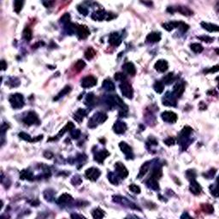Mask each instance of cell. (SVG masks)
<instances>
[{
    "instance_id": "obj_1",
    "label": "cell",
    "mask_w": 219,
    "mask_h": 219,
    "mask_svg": "<svg viewBox=\"0 0 219 219\" xmlns=\"http://www.w3.org/2000/svg\"><path fill=\"white\" fill-rule=\"evenodd\" d=\"M106 120H107V115L105 113L97 112L90 118V120L88 122V127L91 128L96 127L99 124L104 123Z\"/></svg>"
},
{
    "instance_id": "obj_2",
    "label": "cell",
    "mask_w": 219,
    "mask_h": 219,
    "mask_svg": "<svg viewBox=\"0 0 219 219\" xmlns=\"http://www.w3.org/2000/svg\"><path fill=\"white\" fill-rule=\"evenodd\" d=\"M9 101L14 109H21L24 105V98L21 93H14L10 95Z\"/></svg>"
},
{
    "instance_id": "obj_3",
    "label": "cell",
    "mask_w": 219,
    "mask_h": 219,
    "mask_svg": "<svg viewBox=\"0 0 219 219\" xmlns=\"http://www.w3.org/2000/svg\"><path fill=\"white\" fill-rule=\"evenodd\" d=\"M120 89L122 94L128 99H131L134 96V90L131 84L129 82H127V81L122 82L120 84Z\"/></svg>"
},
{
    "instance_id": "obj_4",
    "label": "cell",
    "mask_w": 219,
    "mask_h": 219,
    "mask_svg": "<svg viewBox=\"0 0 219 219\" xmlns=\"http://www.w3.org/2000/svg\"><path fill=\"white\" fill-rule=\"evenodd\" d=\"M101 175V172L98 168H95V167H92V168H89L86 170L85 176L86 177L92 182H95L99 179V177Z\"/></svg>"
},
{
    "instance_id": "obj_5",
    "label": "cell",
    "mask_w": 219,
    "mask_h": 219,
    "mask_svg": "<svg viewBox=\"0 0 219 219\" xmlns=\"http://www.w3.org/2000/svg\"><path fill=\"white\" fill-rule=\"evenodd\" d=\"M163 105L166 106H177V97L173 92H167L163 98Z\"/></svg>"
},
{
    "instance_id": "obj_6",
    "label": "cell",
    "mask_w": 219,
    "mask_h": 219,
    "mask_svg": "<svg viewBox=\"0 0 219 219\" xmlns=\"http://www.w3.org/2000/svg\"><path fill=\"white\" fill-rule=\"evenodd\" d=\"M113 200L116 203H119L122 205L127 206L129 208H132V209H135V210H140V208L137 206L136 205H134V203H132L131 201H129L127 198H124V197H121V196H114Z\"/></svg>"
},
{
    "instance_id": "obj_7",
    "label": "cell",
    "mask_w": 219,
    "mask_h": 219,
    "mask_svg": "<svg viewBox=\"0 0 219 219\" xmlns=\"http://www.w3.org/2000/svg\"><path fill=\"white\" fill-rule=\"evenodd\" d=\"M23 122L26 124V125H33V124H35V123H39L40 120H39V117L37 116V114L34 111H30L28 113V115L23 118Z\"/></svg>"
},
{
    "instance_id": "obj_8",
    "label": "cell",
    "mask_w": 219,
    "mask_h": 219,
    "mask_svg": "<svg viewBox=\"0 0 219 219\" xmlns=\"http://www.w3.org/2000/svg\"><path fill=\"white\" fill-rule=\"evenodd\" d=\"M115 168H116V172L117 174V176L121 177L122 179H124L128 176V170L127 168L125 167V165L121 162L116 163L115 164Z\"/></svg>"
},
{
    "instance_id": "obj_9",
    "label": "cell",
    "mask_w": 219,
    "mask_h": 219,
    "mask_svg": "<svg viewBox=\"0 0 219 219\" xmlns=\"http://www.w3.org/2000/svg\"><path fill=\"white\" fill-rule=\"evenodd\" d=\"M97 84V78L93 75H87L81 80V86L83 88H90Z\"/></svg>"
},
{
    "instance_id": "obj_10",
    "label": "cell",
    "mask_w": 219,
    "mask_h": 219,
    "mask_svg": "<svg viewBox=\"0 0 219 219\" xmlns=\"http://www.w3.org/2000/svg\"><path fill=\"white\" fill-rule=\"evenodd\" d=\"M92 18L94 21H101L103 20H111V18L110 17V14L106 13L104 10H99L95 12H93L92 15Z\"/></svg>"
},
{
    "instance_id": "obj_11",
    "label": "cell",
    "mask_w": 219,
    "mask_h": 219,
    "mask_svg": "<svg viewBox=\"0 0 219 219\" xmlns=\"http://www.w3.org/2000/svg\"><path fill=\"white\" fill-rule=\"evenodd\" d=\"M161 117L163 121L169 122V123H175L177 121V115L173 111H164L161 114Z\"/></svg>"
},
{
    "instance_id": "obj_12",
    "label": "cell",
    "mask_w": 219,
    "mask_h": 219,
    "mask_svg": "<svg viewBox=\"0 0 219 219\" xmlns=\"http://www.w3.org/2000/svg\"><path fill=\"white\" fill-rule=\"evenodd\" d=\"M76 34H77L79 39L85 40L90 35V31H89L88 28L85 25H79L76 29Z\"/></svg>"
},
{
    "instance_id": "obj_13",
    "label": "cell",
    "mask_w": 219,
    "mask_h": 219,
    "mask_svg": "<svg viewBox=\"0 0 219 219\" xmlns=\"http://www.w3.org/2000/svg\"><path fill=\"white\" fill-rule=\"evenodd\" d=\"M113 130L116 134H124L127 130V125L124 122L122 121H116L113 125Z\"/></svg>"
},
{
    "instance_id": "obj_14",
    "label": "cell",
    "mask_w": 219,
    "mask_h": 219,
    "mask_svg": "<svg viewBox=\"0 0 219 219\" xmlns=\"http://www.w3.org/2000/svg\"><path fill=\"white\" fill-rule=\"evenodd\" d=\"M119 147L122 150V152L125 154L127 159H129V158H133L134 157V154H133V151H132V148L127 145L126 142H120L119 144Z\"/></svg>"
},
{
    "instance_id": "obj_15",
    "label": "cell",
    "mask_w": 219,
    "mask_h": 219,
    "mask_svg": "<svg viewBox=\"0 0 219 219\" xmlns=\"http://www.w3.org/2000/svg\"><path fill=\"white\" fill-rule=\"evenodd\" d=\"M154 68L157 72H160V73H163L168 70L169 68V64L168 62L166 60H163V59H160L158 61H157V63L154 65Z\"/></svg>"
},
{
    "instance_id": "obj_16",
    "label": "cell",
    "mask_w": 219,
    "mask_h": 219,
    "mask_svg": "<svg viewBox=\"0 0 219 219\" xmlns=\"http://www.w3.org/2000/svg\"><path fill=\"white\" fill-rule=\"evenodd\" d=\"M109 155H110V152L107 150H100L99 152H97L95 153V155H94V160H96L98 163H102Z\"/></svg>"
},
{
    "instance_id": "obj_17",
    "label": "cell",
    "mask_w": 219,
    "mask_h": 219,
    "mask_svg": "<svg viewBox=\"0 0 219 219\" xmlns=\"http://www.w3.org/2000/svg\"><path fill=\"white\" fill-rule=\"evenodd\" d=\"M184 91H185V84L183 81H180V82H177L174 86L173 93L175 94L177 98H180L183 94Z\"/></svg>"
},
{
    "instance_id": "obj_18",
    "label": "cell",
    "mask_w": 219,
    "mask_h": 219,
    "mask_svg": "<svg viewBox=\"0 0 219 219\" xmlns=\"http://www.w3.org/2000/svg\"><path fill=\"white\" fill-rule=\"evenodd\" d=\"M109 42L113 46H118L122 43V38L118 33H112L109 37Z\"/></svg>"
},
{
    "instance_id": "obj_19",
    "label": "cell",
    "mask_w": 219,
    "mask_h": 219,
    "mask_svg": "<svg viewBox=\"0 0 219 219\" xmlns=\"http://www.w3.org/2000/svg\"><path fill=\"white\" fill-rule=\"evenodd\" d=\"M75 128V125H74V123L72 122H69L65 126H64V128H62L61 129V131L58 133L57 136H56V138H53V139H50V141H51V140H57V139H59L61 136H63L65 133H67V132H69V131H71L72 129H74Z\"/></svg>"
},
{
    "instance_id": "obj_20",
    "label": "cell",
    "mask_w": 219,
    "mask_h": 219,
    "mask_svg": "<svg viewBox=\"0 0 219 219\" xmlns=\"http://www.w3.org/2000/svg\"><path fill=\"white\" fill-rule=\"evenodd\" d=\"M161 40V34L160 33H157V32H152V33H150L148 35L146 36V42L147 43H157L158 41H160Z\"/></svg>"
},
{
    "instance_id": "obj_21",
    "label": "cell",
    "mask_w": 219,
    "mask_h": 219,
    "mask_svg": "<svg viewBox=\"0 0 219 219\" xmlns=\"http://www.w3.org/2000/svg\"><path fill=\"white\" fill-rule=\"evenodd\" d=\"M72 201H73L72 196L70 195V194H68V193H64V194H62L59 198H57V204L62 205L70 204Z\"/></svg>"
},
{
    "instance_id": "obj_22",
    "label": "cell",
    "mask_w": 219,
    "mask_h": 219,
    "mask_svg": "<svg viewBox=\"0 0 219 219\" xmlns=\"http://www.w3.org/2000/svg\"><path fill=\"white\" fill-rule=\"evenodd\" d=\"M189 190L194 195H198L201 193L202 189H201V187H200L199 183H198L195 180H192L190 186H189Z\"/></svg>"
},
{
    "instance_id": "obj_23",
    "label": "cell",
    "mask_w": 219,
    "mask_h": 219,
    "mask_svg": "<svg viewBox=\"0 0 219 219\" xmlns=\"http://www.w3.org/2000/svg\"><path fill=\"white\" fill-rule=\"evenodd\" d=\"M123 70L127 72V74L130 75L131 76H134L136 74V69H135V66L134 65L133 63H126V64L123 65Z\"/></svg>"
},
{
    "instance_id": "obj_24",
    "label": "cell",
    "mask_w": 219,
    "mask_h": 219,
    "mask_svg": "<svg viewBox=\"0 0 219 219\" xmlns=\"http://www.w3.org/2000/svg\"><path fill=\"white\" fill-rule=\"evenodd\" d=\"M201 27L205 30H207L208 32H218V26L212 24V23H208V22H201Z\"/></svg>"
},
{
    "instance_id": "obj_25",
    "label": "cell",
    "mask_w": 219,
    "mask_h": 219,
    "mask_svg": "<svg viewBox=\"0 0 219 219\" xmlns=\"http://www.w3.org/2000/svg\"><path fill=\"white\" fill-rule=\"evenodd\" d=\"M34 175L32 171L29 170H23L20 173V179L21 180H28V181H33L34 180Z\"/></svg>"
},
{
    "instance_id": "obj_26",
    "label": "cell",
    "mask_w": 219,
    "mask_h": 219,
    "mask_svg": "<svg viewBox=\"0 0 219 219\" xmlns=\"http://www.w3.org/2000/svg\"><path fill=\"white\" fill-rule=\"evenodd\" d=\"M19 136L21 137L22 140H24V141H29V142H35V141H39L40 140H41L43 138L42 135H40V136H38V138H34V139H33L29 134H26V133H24V132H21L20 134H19Z\"/></svg>"
},
{
    "instance_id": "obj_27",
    "label": "cell",
    "mask_w": 219,
    "mask_h": 219,
    "mask_svg": "<svg viewBox=\"0 0 219 219\" xmlns=\"http://www.w3.org/2000/svg\"><path fill=\"white\" fill-rule=\"evenodd\" d=\"M102 87L108 92H112L115 90V85L114 83L110 80V79H106L103 81L102 83Z\"/></svg>"
},
{
    "instance_id": "obj_28",
    "label": "cell",
    "mask_w": 219,
    "mask_h": 219,
    "mask_svg": "<svg viewBox=\"0 0 219 219\" xmlns=\"http://www.w3.org/2000/svg\"><path fill=\"white\" fill-rule=\"evenodd\" d=\"M146 185L147 187L153 189V190H159V186H158V182H157V180L153 178V177H150L148 180L146 181Z\"/></svg>"
},
{
    "instance_id": "obj_29",
    "label": "cell",
    "mask_w": 219,
    "mask_h": 219,
    "mask_svg": "<svg viewBox=\"0 0 219 219\" xmlns=\"http://www.w3.org/2000/svg\"><path fill=\"white\" fill-rule=\"evenodd\" d=\"M86 116V110H84V109H78V111L75 112V114L74 118L78 122H81V121L83 120L84 116Z\"/></svg>"
},
{
    "instance_id": "obj_30",
    "label": "cell",
    "mask_w": 219,
    "mask_h": 219,
    "mask_svg": "<svg viewBox=\"0 0 219 219\" xmlns=\"http://www.w3.org/2000/svg\"><path fill=\"white\" fill-rule=\"evenodd\" d=\"M179 24H180V21H170V22L163 24V29H166L167 31H171V30H173L176 28H178Z\"/></svg>"
},
{
    "instance_id": "obj_31",
    "label": "cell",
    "mask_w": 219,
    "mask_h": 219,
    "mask_svg": "<svg viewBox=\"0 0 219 219\" xmlns=\"http://www.w3.org/2000/svg\"><path fill=\"white\" fill-rule=\"evenodd\" d=\"M176 10L178 11V12H180L181 14L183 15H193V11L187 6H179Z\"/></svg>"
},
{
    "instance_id": "obj_32",
    "label": "cell",
    "mask_w": 219,
    "mask_h": 219,
    "mask_svg": "<svg viewBox=\"0 0 219 219\" xmlns=\"http://www.w3.org/2000/svg\"><path fill=\"white\" fill-rule=\"evenodd\" d=\"M108 179H109L110 182L112 183L113 185H118V183H119V180H118L117 174H115L113 172L108 173Z\"/></svg>"
},
{
    "instance_id": "obj_33",
    "label": "cell",
    "mask_w": 219,
    "mask_h": 219,
    "mask_svg": "<svg viewBox=\"0 0 219 219\" xmlns=\"http://www.w3.org/2000/svg\"><path fill=\"white\" fill-rule=\"evenodd\" d=\"M149 163H150V162H146L142 165L141 170H140V173L138 175V178H141L142 177H144L147 173L149 168H150V164Z\"/></svg>"
},
{
    "instance_id": "obj_34",
    "label": "cell",
    "mask_w": 219,
    "mask_h": 219,
    "mask_svg": "<svg viewBox=\"0 0 219 219\" xmlns=\"http://www.w3.org/2000/svg\"><path fill=\"white\" fill-rule=\"evenodd\" d=\"M22 34H23V38H24L27 41H30V40H32V38H33V32H32L31 29L29 28V27L25 28V29L23 30Z\"/></svg>"
},
{
    "instance_id": "obj_35",
    "label": "cell",
    "mask_w": 219,
    "mask_h": 219,
    "mask_svg": "<svg viewBox=\"0 0 219 219\" xmlns=\"http://www.w3.org/2000/svg\"><path fill=\"white\" fill-rule=\"evenodd\" d=\"M96 56V51L92 47H88L85 51V57L87 60H91Z\"/></svg>"
},
{
    "instance_id": "obj_36",
    "label": "cell",
    "mask_w": 219,
    "mask_h": 219,
    "mask_svg": "<svg viewBox=\"0 0 219 219\" xmlns=\"http://www.w3.org/2000/svg\"><path fill=\"white\" fill-rule=\"evenodd\" d=\"M70 91H71L70 86H66L65 87H64V88L62 89V91H60V92L57 94V97L54 98V100H58L59 99H61L62 97H64V95H66L67 93H69Z\"/></svg>"
},
{
    "instance_id": "obj_37",
    "label": "cell",
    "mask_w": 219,
    "mask_h": 219,
    "mask_svg": "<svg viewBox=\"0 0 219 219\" xmlns=\"http://www.w3.org/2000/svg\"><path fill=\"white\" fill-rule=\"evenodd\" d=\"M92 215L93 218H102L105 217V212L103 210H101L100 208H97V209L92 211Z\"/></svg>"
},
{
    "instance_id": "obj_38",
    "label": "cell",
    "mask_w": 219,
    "mask_h": 219,
    "mask_svg": "<svg viewBox=\"0 0 219 219\" xmlns=\"http://www.w3.org/2000/svg\"><path fill=\"white\" fill-rule=\"evenodd\" d=\"M153 88L155 90L156 92L157 93H162L164 90V84L163 83L162 81H156L153 85Z\"/></svg>"
},
{
    "instance_id": "obj_39",
    "label": "cell",
    "mask_w": 219,
    "mask_h": 219,
    "mask_svg": "<svg viewBox=\"0 0 219 219\" xmlns=\"http://www.w3.org/2000/svg\"><path fill=\"white\" fill-rule=\"evenodd\" d=\"M175 79V75H174V73L170 72L169 74H167L165 76H163V83L164 84H170Z\"/></svg>"
},
{
    "instance_id": "obj_40",
    "label": "cell",
    "mask_w": 219,
    "mask_h": 219,
    "mask_svg": "<svg viewBox=\"0 0 219 219\" xmlns=\"http://www.w3.org/2000/svg\"><path fill=\"white\" fill-rule=\"evenodd\" d=\"M191 47V50L193 51V52H195V53H201L202 51H203V46L200 45V44H198V43H193V44H192L190 45Z\"/></svg>"
},
{
    "instance_id": "obj_41",
    "label": "cell",
    "mask_w": 219,
    "mask_h": 219,
    "mask_svg": "<svg viewBox=\"0 0 219 219\" xmlns=\"http://www.w3.org/2000/svg\"><path fill=\"white\" fill-rule=\"evenodd\" d=\"M152 177L155 178L157 180H158L160 177H162V169L160 167H155L153 170H152Z\"/></svg>"
},
{
    "instance_id": "obj_42",
    "label": "cell",
    "mask_w": 219,
    "mask_h": 219,
    "mask_svg": "<svg viewBox=\"0 0 219 219\" xmlns=\"http://www.w3.org/2000/svg\"><path fill=\"white\" fill-rule=\"evenodd\" d=\"M201 210L205 213H207V214H212L214 212V208L212 205H210V204H202L201 205Z\"/></svg>"
},
{
    "instance_id": "obj_43",
    "label": "cell",
    "mask_w": 219,
    "mask_h": 219,
    "mask_svg": "<svg viewBox=\"0 0 219 219\" xmlns=\"http://www.w3.org/2000/svg\"><path fill=\"white\" fill-rule=\"evenodd\" d=\"M85 67L86 63L84 61H82V60H78L77 62L75 64V65H74L75 70V71H77V72H81Z\"/></svg>"
},
{
    "instance_id": "obj_44",
    "label": "cell",
    "mask_w": 219,
    "mask_h": 219,
    "mask_svg": "<svg viewBox=\"0 0 219 219\" xmlns=\"http://www.w3.org/2000/svg\"><path fill=\"white\" fill-rule=\"evenodd\" d=\"M23 4H24V2L21 1V0H15L14 2V10L16 13H20L21 10V9L23 7Z\"/></svg>"
},
{
    "instance_id": "obj_45",
    "label": "cell",
    "mask_w": 219,
    "mask_h": 219,
    "mask_svg": "<svg viewBox=\"0 0 219 219\" xmlns=\"http://www.w3.org/2000/svg\"><path fill=\"white\" fill-rule=\"evenodd\" d=\"M65 29L67 30V33L68 34H75V32H76V27H75V24H73V23H68V24H66L65 25Z\"/></svg>"
},
{
    "instance_id": "obj_46",
    "label": "cell",
    "mask_w": 219,
    "mask_h": 219,
    "mask_svg": "<svg viewBox=\"0 0 219 219\" xmlns=\"http://www.w3.org/2000/svg\"><path fill=\"white\" fill-rule=\"evenodd\" d=\"M54 194H55V193L52 190H46L44 193L45 198L48 201H52V199L54 198Z\"/></svg>"
},
{
    "instance_id": "obj_47",
    "label": "cell",
    "mask_w": 219,
    "mask_h": 219,
    "mask_svg": "<svg viewBox=\"0 0 219 219\" xmlns=\"http://www.w3.org/2000/svg\"><path fill=\"white\" fill-rule=\"evenodd\" d=\"M94 99H95V97H94V94H93L92 92L88 93V94L86 95V98L85 104L86 105H92V103H93V101H94Z\"/></svg>"
},
{
    "instance_id": "obj_48",
    "label": "cell",
    "mask_w": 219,
    "mask_h": 219,
    "mask_svg": "<svg viewBox=\"0 0 219 219\" xmlns=\"http://www.w3.org/2000/svg\"><path fill=\"white\" fill-rule=\"evenodd\" d=\"M128 188H129V190L131 191V192H133L134 193H137V194L141 193V188L139 186L135 185V184H131L128 187Z\"/></svg>"
},
{
    "instance_id": "obj_49",
    "label": "cell",
    "mask_w": 219,
    "mask_h": 219,
    "mask_svg": "<svg viewBox=\"0 0 219 219\" xmlns=\"http://www.w3.org/2000/svg\"><path fill=\"white\" fill-rule=\"evenodd\" d=\"M115 79L118 81H126V75L123 74V73H121V72H118L116 74H115Z\"/></svg>"
},
{
    "instance_id": "obj_50",
    "label": "cell",
    "mask_w": 219,
    "mask_h": 219,
    "mask_svg": "<svg viewBox=\"0 0 219 219\" xmlns=\"http://www.w3.org/2000/svg\"><path fill=\"white\" fill-rule=\"evenodd\" d=\"M70 15L68 14V13H65V14L60 18V22L64 23V24H68L70 23Z\"/></svg>"
},
{
    "instance_id": "obj_51",
    "label": "cell",
    "mask_w": 219,
    "mask_h": 219,
    "mask_svg": "<svg viewBox=\"0 0 219 219\" xmlns=\"http://www.w3.org/2000/svg\"><path fill=\"white\" fill-rule=\"evenodd\" d=\"M186 175H187L188 179H189L190 181H192V180H195V177H196V173H195V171H194V170H188V171H187V173H186Z\"/></svg>"
},
{
    "instance_id": "obj_52",
    "label": "cell",
    "mask_w": 219,
    "mask_h": 219,
    "mask_svg": "<svg viewBox=\"0 0 219 219\" xmlns=\"http://www.w3.org/2000/svg\"><path fill=\"white\" fill-rule=\"evenodd\" d=\"M178 28L182 32V33H185L186 31H188V29H189V26L188 25V24H186L185 22L183 21H180V24H179V26H178Z\"/></svg>"
},
{
    "instance_id": "obj_53",
    "label": "cell",
    "mask_w": 219,
    "mask_h": 219,
    "mask_svg": "<svg viewBox=\"0 0 219 219\" xmlns=\"http://www.w3.org/2000/svg\"><path fill=\"white\" fill-rule=\"evenodd\" d=\"M70 135L73 139H78L81 136V131L79 129H72L70 131Z\"/></svg>"
},
{
    "instance_id": "obj_54",
    "label": "cell",
    "mask_w": 219,
    "mask_h": 219,
    "mask_svg": "<svg viewBox=\"0 0 219 219\" xmlns=\"http://www.w3.org/2000/svg\"><path fill=\"white\" fill-rule=\"evenodd\" d=\"M77 10L78 11H79L81 15H86L88 14V10H87V8L85 7V6H81V5H79L77 7Z\"/></svg>"
},
{
    "instance_id": "obj_55",
    "label": "cell",
    "mask_w": 219,
    "mask_h": 219,
    "mask_svg": "<svg viewBox=\"0 0 219 219\" xmlns=\"http://www.w3.org/2000/svg\"><path fill=\"white\" fill-rule=\"evenodd\" d=\"M198 40H202V41H205V42H207V43H210V42H212L213 41V38H211V37H209V36H200V37H198Z\"/></svg>"
},
{
    "instance_id": "obj_56",
    "label": "cell",
    "mask_w": 219,
    "mask_h": 219,
    "mask_svg": "<svg viewBox=\"0 0 219 219\" xmlns=\"http://www.w3.org/2000/svg\"><path fill=\"white\" fill-rule=\"evenodd\" d=\"M175 139L173 138V137H169V138H167L166 140H164V143L167 145V146H173L174 144H175Z\"/></svg>"
},
{
    "instance_id": "obj_57",
    "label": "cell",
    "mask_w": 219,
    "mask_h": 219,
    "mask_svg": "<svg viewBox=\"0 0 219 219\" xmlns=\"http://www.w3.org/2000/svg\"><path fill=\"white\" fill-rule=\"evenodd\" d=\"M215 173H216V170H215V169H212V170H210L207 174H204V176H205L208 179H211V178L213 177V176L215 175Z\"/></svg>"
},
{
    "instance_id": "obj_58",
    "label": "cell",
    "mask_w": 219,
    "mask_h": 219,
    "mask_svg": "<svg viewBox=\"0 0 219 219\" xmlns=\"http://www.w3.org/2000/svg\"><path fill=\"white\" fill-rule=\"evenodd\" d=\"M8 128H9V125H8L7 123L4 122V123L2 124V126H1V132H2V134H3V135H4V134L5 133V131L7 130Z\"/></svg>"
},
{
    "instance_id": "obj_59",
    "label": "cell",
    "mask_w": 219,
    "mask_h": 219,
    "mask_svg": "<svg viewBox=\"0 0 219 219\" xmlns=\"http://www.w3.org/2000/svg\"><path fill=\"white\" fill-rule=\"evenodd\" d=\"M218 65H216L214 66L213 68H212L211 70H205V73H215V72H218Z\"/></svg>"
},
{
    "instance_id": "obj_60",
    "label": "cell",
    "mask_w": 219,
    "mask_h": 219,
    "mask_svg": "<svg viewBox=\"0 0 219 219\" xmlns=\"http://www.w3.org/2000/svg\"><path fill=\"white\" fill-rule=\"evenodd\" d=\"M1 69H2L3 71L7 69V64H6V62L4 60H2L1 61Z\"/></svg>"
},
{
    "instance_id": "obj_61",
    "label": "cell",
    "mask_w": 219,
    "mask_h": 219,
    "mask_svg": "<svg viewBox=\"0 0 219 219\" xmlns=\"http://www.w3.org/2000/svg\"><path fill=\"white\" fill-rule=\"evenodd\" d=\"M45 157H46V158H51L52 157H53V154L52 153H51V152H45Z\"/></svg>"
},
{
    "instance_id": "obj_62",
    "label": "cell",
    "mask_w": 219,
    "mask_h": 219,
    "mask_svg": "<svg viewBox=\"0 0 219 219\" xmlns=\"http://www.w3.org/2000/svg\"><path fill=\"white\" fill-rule=\"evenodd\" d=\"M43 4L45 5V7H50L51 4H54V2H43Z\"/></svg>"
},
{
    "instance_id": "obj_63",
    "label": "cell",
    "mask_w": 219,
    "mask_h": 219,
    "mask_svg": "<svg viewBox=\"0 0 219 219\" xmlns=\"http://www.w3.org/2000/svg\"><path fill=\"white\" fill-rule=\"evenodd\" d=\"M190 218V216L188 214H187V213H184L183 215L181 217V218Z\"/></svg>"
},
{
    "instance_id": "obj_64",
    "label": "cell",
    "mask_w": 219,
    "mask_h": 219,
    "mask_svg": "<svg viewBox=\"0 0 219 219\" xmlns=\"http://www.w3.org/2000/svg\"><path fill=\"white\" fill-rule=\"evenodd\" d=\"M71 218H84V217L80 215H71Z\"/></svg>"
}]
</instances>
